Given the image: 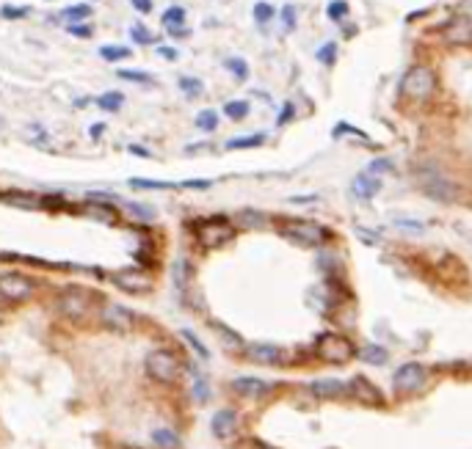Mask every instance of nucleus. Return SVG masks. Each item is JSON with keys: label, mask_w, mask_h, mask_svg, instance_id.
Listing matches in <instances>:
<instances>
[{"label": "nucleus", "mask_w": 472, "mask_h": 449, "mask_svg": "<svg viewBox=\"0 0 472 449\" xmlns=\"http://www.w3.org/2000/svg\"><path fill=\"white\" fill-rule=\"evenodd\" d=\"M415 180L420 185V190H423L428 199H433V201L450 204V201H456V196H459V185L450 180V174H447L439 163H423V166H417V169H415Z\"/></svg>", "instance_id": "nucleus-1"}, {"label": "nucleus", "mask_w": 472, "mask_h": 449, "mask_svg": "<svg viewBox=\"0 0 472 449\" xmlns=\"http://www.w3.org/2000/svg\"><path fill=\"white\" fill-rule=\"evenodd\" d=\"M436 72L425 64H412L403 78H401V97L406 99H415V102H428L433 94H436Z\"/></svg>", "instance_id": "nucleus-2"}, {"label": "nucleus", "mask_w": 472, "mask_h": 449, "mask_svg": "<svg viewBox=\"0 0 472 449\" xmlns=\"http://www.w3.org/2000/svg\"><path fill=\"white\" fill-rule=\"evenodd\" d=\"M279 234L284 240L296 243V245H304V248H315V245H324L329 240V229L315 221H307V218H284L279 224Z\"/></svg>", "instance_id": "nucleus-3"}, {"label": "nucleus", "mask_w": 472, "mask_h": 449, "mask_svg": "<svg viewBox=\"0 0 472 449\" xmlns=\"http://www.w3.org/2000/svg\"><path fill=\"white\" fill-rule=\"evenodd\" d=\"M144 364H146V375L158 383H174L183 372V364L172 350H152Z\"/></svg>", "instance_id": "nucleus-4"}, {"label": "nucleus", "mask_w": 472, "mask_h": 449, "mask_svg": "<svg viewBox=\"0 0 472 449\" xmlns=\"http://www.w3.org/2000/svg\"><path fill=\"white\" fill-rule=\"evenodd\" d=\"M232 237H235V226L224 215H213V218H204V221L196 224V240L204 248H218V245L230 243Z\"/></svg>", "instance_id": "nucleus-5"}, {"label": "nucleus", "mask_w": 472, "mask_h": 449, "mask_svg": "<svg viewBox=\"0 0 472 449\" xmlns=\"http://www.w3.org/2000/svg\"><path fill=\"white\" fill-rule=\"evenodd\" d=\"M315 353H318V359L326 361V364H348L356 356L354 345L345 336H340V334H321L318 342H315Z\"/></svg>", "instance_id": "nucleus-6"}, {"label": "nucleus", "mask_w": 472, "mask_h": 449, "mask_svg": "<svg viewBox=\"0 0 472 449\" xmlns=\"http://www.w3.org/2000/svg\"><path fill=\"white\" fill-rule=\"evenodd\" d=\"M425 380H428V369H425L423 364H417V361L401 364L395 369V375H392V386L398 392H420L425 386Z\"/></svg>", "instance_id": "nucleus-7"}, {"label": "nucleus", "mask_w": 472, "mask_h": 449, "mask_svg": "<svg viewBox=\"0 0 472 449\" xmlns=\"http://www.w3.org/2000/svg\"><path fill=\"white\" fill-rule=\"evenodd\" d=\"M36 284L25 273H3L0 276V298L6 301H28Z\"/></svg>", "instance_id": "nucleus-8"}, {"label": "nucleus", "mask_w": 472, "mask_h": 449, "mask_svg": "<svg viewBox=\"0 0 472 449\" xmlns=\"http://www.w3.org/2000/svg\"><path fill=\"white\" fill-rule=\"evenodd\" d=\"M111 278H113V284H116L119 290L133 292V295L152 290V276H146L144 270H119V273H113Z\"/></svg>", "instance_id": "nucleus-9"}, {"label": "nucleus", "mask_w": 472, "mask_h": 449, "mask_svg": "<svg viewBox=\"0 0 472 449\" xmlns=\"http://www.w3.org/2000/svg\"><path fill=\"white\" fill-rule=\"evenodd\" d=\"M246 356L263 366H282L287 361V353H284L279 345H268V342H257V345H249L246 348Z\"/></svg>", "instance_id": "nucleus-10"}, {"label": "nucleus", "mask_w": 472, "mask_h": 449, "mask_svg": "<svg viewBox=\"0 0 472 449\" xmlns=\"http://www.w3.org/2000/svg\"><path fill=\"white\" fill-rule=\"evenodd\" d=\"M381 177L376 174H370L368 169L365 171H359L354 180H351V196L354 199H359V201H370V199H376L378 193H381Z\"/></svg>", "instance_id": "nucleus-11"}, {"label": "nucleus", "mask_w": 472, "mask_h": 449, "mask_svg": "<svg viewBox=\"0 0 472 449\" xmlns=\"http://www.w3.org/2000/svg\"><path fill=\"white\" fill-rule=\"evenodd\" d=\"M102 322H105L108 328H113V331H127V328H133L136 315H133L130 309L119 306V304H105V306H102Z\"/></svg>", "instance_id": "nucleus-12"}, {"label": "nucleus", "mask_w": 472, "mask_h": 449, "mask_svg": "<svg viewBox=\"0 0 472 449\" xmlns=\"http://www.w3.org/2000/svg\"><path fill=\"white\" fill-rule=\"evenodd\" d=\"M186 17H188V14H186L183 6H169V8L163 11V20H160V22H163V28H166L174 39H183V36L190 34L188 28H186Z\"/></svg>", "instance_id": "nucleus-13"}, {"label": "nucleus", "mask_w": 472, "mask_h": 449, "mask_svg": "<svg viewBox=\"0 0 472 449\" xmlns=\"http://www.w3.org/2000/svg\"><path fill=\"white\" fill-rule=\"evenodd\" d=\"M445 39L450 45H472V17H456L445 28Z\"/></svg>", "instance_id": "nucleus-14"}, {"label": "nucleus", "mask_w": 472, "mask_h": 449, "mask_svg": "<svg viewBox=\"0 0 472 449\" xmlns=\"http://www.w3.org/2000/svg\"><path fill=\"white\" fill-rule=\"evenodd\" d=\"M348 392H351L362 405H381V400H384L381 392H378L368 378H354V380L348 383Z\"/></svg>", "instance_id": "nucleus-15"}, {"label": "nucleus", "mask_w": 472, "mask_h": 449, "mask_svg": "<svg viewBox=\"0 0 472 449\" xmlns=\"http://www.w3.org/2000/svg\"><path fill=\"white\" fill-rule=\"evenodd\" d=\"M210 427H213L216 439H230V436H235L237 413H235V411H230V408H221V411H216V413H213V422H210Z\"/></svg>", "instance_id": "nucleus-16"}, {"label": "nucleus", "mask_w": 472, "mask_h": 449, "mask_svg": "<svg viewBox=\"0 0 472 449\" xmlns=\"http://www.w3.org/2000/svg\"><path fill=\"white\" fill-rule=\"evenodd\" d=\"M86 292L83 290H78V287H69L64 295H61V309H64V315L69 317H83V312H86Z\"/></svg>", "instance_id": "nucleus-17"}, {"label": "nucleus", "mask_w": 472, "mask_h": 449, "mask_svg": "<svg viewBox=\"0 0 472 449\" xmlns=\"http://www.w3.org/2000/svg\"><path fill=\"white\" fill-rule=\"evenodd\" d=\"M232 389H235L237 394H243V397H263V394H268L274 386H271L268 380H260V378H235V380H232Z\"/></svg>", "instance_id": "nucleus-18"}, {"label": "nucleus", "mask_w": 472, "mask_h": 449, "mask_svg": "<svg viewBox=\"0 0 472 449\" xmlns=\"http://www.w3.org/2000/svg\"><path fill=\"white\" fill-rule=\"evenodd\" d=\"M251 17H254V22H257L260 28H265L268 22H274V20L279 17V11H277L268 0H257V3L251 6Z\"/></svg>", "instance_id": "nucleus-19"}, {"label": "nucleus", "mask_w": 472, "mask_h": 449, "mask_svg": "<svg viewBox=\"0 0 472 449\" xmlns=\"http://www.w3.org/2000/svg\"><path fill=\"white\" fill-rule=\"evenodd\" d=\"M312 392L318 394V397H342V394H348V386L345 383H340V380H315L312 383Z\"/></svg>", "instance_id": "nucleus-20"}, {"label": "nucleus", "mask_w": 472, "mask_h": 449, "mask_svg": "<svg viewBox=\"0 0 472 449\" xmlns=\"http://www.w3.org/2000/svg\"><path fill=\"white\" fill-rule=\"evenodd\" d=\"M92 17V6L89 3H75V6H67L61 11V20L69 22V25H78V22H86Z\"/></svg>", "instance_id": "nucleus-21"}, {"label": "nucleus", "mask_w": 472, "mask_h": 449, "mask_svg": "<svg viewBox=\"0 0 472 449\" xmlns=\"http://www.w3.org/2000/svg\"><path fill=\"white\" fill-rule=\"evenodd\" d=\"M249 113H251V102L249 99H230V102H224V116L230 122H243V119H249Z\"/></svg>", "instance_id": "nucleus-22"}, {"label": "nucleus", "mask_w": 472, "mask_h": 449, "mask_svg": "<svg viewBox=\"0 0 472 449\" xmlns=\"http://www.w3.org/2000/svg\"><path fill=\"white\" fill-rule=\"evenodd\" d=\"M265 143V133H254V135H240V138H230L224 143L227 152H235V149H257Z\"/></svg>", "instance_id": "nucleus-23"}, {"label": "nucleus", "mask_w": 472, "mask_h": 449, "mask_svg": "<svg viewBox=\"0 0 472 449\" xmlns=\"http://www.w3.org/2000/svg\"><path fill=\"white\" fill-rule=\"evenodd\" d=\"M359 359L365 361V364L381 366V364H387V361H389V353H387L381 345H376V342H368V345L359 350Z\"/></svg>", "instance_id": "nucleus-24"}, {"label": "nucleus", "mask_w": 472, "mask_h": 449, "mask_svg": "<svg viewBox=\"0 0 472 449\" xmlns=\"http://www.w3.org/2000/svg\"><path fill=\"white\" fill-rule=\"evenodd\" d=\"M122 105H125V94H122V91H108V94L97 97V108H99V111L116 113V111H122Z\"/></svg>", "instance_id": "nucleus-25"}, {"label": "nucleus", "mask_w": 472, "mask_h": 449, "mask_svg": "<svg viewBox=\"0 0 472 449\" xmlns=\"http://www.w3.org/2000/svg\"><path fill=\"white\" fill-rule=\"evenodd\" d=\"M337 52H340V47H337V42H324V45L315 50V61L321 64V66H326V69H331L334 64H337Z\"/></svg>", "instance_id": "nucleus-26"}, {"label": "nucleus", "mask_w": 472, "mask_h": 449, "mask_svg": "<svg viewBox=\"0 0 472 449\" xmlns=\"http://www.w3.org/2000/svg\"><path fill=\"white\" fill-rule=\"evenodd\" d=\"M224 69L235 78L237 83L249 80V64H246V58H240V55H230V58L224 61Z\"/></svg>", "instance_id": "nucleus-27"}, {"label": "nucleus", "mask_w": 472, "mask_h": 449, "mask_svg": "<svg viewBox=\"0 0 472 449\" xmlns=\"http://www.w3.org/2000/svg\"><path fill=\"white\" fill-rule=\"evenodd\" d=\"M172 278H174V287L180 290V292H186V287H188V278H190V265L188 259H174V268H172Z\"/></svg>", "instance_id": "nucleus-28"}, {"label": "nucleus", "mask_w": 472, "mask_h": 449, "mask_svg": "<svg viewBox=\"0 0 472 449\" xmlns=\"http://www.w3.org/2000/svg\"><path fill=\"white\" fill-rule=\"evenodd\" d=\"M196 130L202 133H216L218 130V113L213 108H204L196 113Z\"/></svg>", "instance_id": "nucleus-29"}, {"label": "nucleus", "mask_w": 472, "mask_h": 449, "mask_svg": "<svg viewBox=\"0 0 472 449\" xmlns=\"http://www.w3.org/2000/svg\"><path fill=\"white\" fill-rule=\"evenodd\" d=\"M86 213H89L92 218H97V221H102V224H113V221H116V210H113V207H108V201H102V204L89 201Z\"/></svg>", "instance_id": "nucleus-30"}, {"label": "nucleus", "mask_w": 472, "mask_h": 449, "mask_svg": "<svg viewBox=\"0 0 472 449\" xmlns=\"http://www.w3.org/2000/svg\"><path fill=\"white\" fill-rule=\"evenodd\" d=\"M180 91L186 94V99H199L202 94H204V83L199 80V78H190V75H183L180 80Z\"/></svg>", "instance_id": "nucleus-31"}, {"label": "nucleus", "mask_w": 472, "mask_h": 449, "mask_svg": "<svg viewBox=\"0 0 472 449\" xmlns=\"http://www.w3.org/2000/svg\"><path fill=\"white\" fill-rule=\"evenodd\" d=\"M237 224L246 229H263V226H268V215H263L257 210H243V213H237Z\"/></svg>", "instance_id": "nucleus-32"}, {"label": "nucleus", "mask_w": 472, "mask_h": 449, "mask_svg": "<svg viewBox=\"0 0 472 449\" xmlns=\"http://www.w3.org/2000/svg\"><path fill=\"white\" fill-rule=\"evenodd\" d=\"M152 441H155L158 447H163V449H174V447H180V436H177L174 430H169V427L152 430Z\"/></svg>", "instance_id": "nucleus-33"}, {"label": "nucleus", "mask_w": 472, "mask_h": 449, "mask_svg": "<svg viewBox=\"0 0 472 449\" xmlns=\"http://www.w3.org/2000/svg\"><path fill=\"white\" fill-rule=\"evenodd\" d=\"M279 20H282V31L284 34H293L298 28V8L293 3H284L279 8Z\"/></svg>", "instance_id": "nucleus-34"}, {"label": "nucleus", "mask_w": 472, "mask_h": 449, "mask_svg": "<svg viewBox=\"0 0 472 449\" xmlns=\"http://www.w3.org/2000/svg\"><path fill=\"white\" fill-rule=\"evenodd\" d=\"M99 55L108 61V64H119V61H125V58H130L133 55V50L130 47H116V45H105L99 47Z\"/></svg>", "instance_id": "nucleus-35"}, {"label": "nucleus", "mask_w": 472, "mask_h": 449, "mask_svg": "<svg viewBox=\"0 0 472 449\" xmlns=\"http://www.w3.org/2000/svg\"><path fill=\"white\" fill-rule=\"evenodd\" d=\"M180 336H183V339L188 342V348H190V350H193V353H196V356H199V359H202V361L210 359V350H207V348H204V345L199 342V336H196L193 331H188V328H183V331H180Z\"/></svg>", "instance_id": "nucleus-36"}, {"label": "nucleus", "mask_w": 472, "mask_h": 449, "mask_svg": "<svg viewBox=\"0 0 472 449\" xmlns=\"http://www.w3.org/2000/svg\"><path fill=\"white\" fill-rule=\"evenodd\" d=\"M326 17H329L331 22H345V17H348V3L345 0H331L329 6H326Z\"/></svg>", "instance_id": "nucleus-37"}, {"label": "nucleus", "mask_w": 472, "mask_h": 449, "mask_svg": "<svg viewBox=\"0 0 472 449\" xmlns=\"http://www.w3.org/2000/svg\"><path fill=\"white\" fill-rule=\"evenodd\" d=\"M127 213L133 215V218H139V221H155V207H149V204H136V201H130L127 204Z\"/></svg>", "instance_id": "nucleus-38"}, {"label": "nucleus", "mask_w": 472, "mask_h": 449, "mask_svg": "<svg viewBox=\"0 0 472 449\" xmlns=\"http://www.w3.org/2000/svg\"><path fill=\"white\" fill-rule=\"evenodd\" d=\"M345 135H354V138H368V135L362 133L359 127H354V124H348V122H337V124L331 127V138H345Z\"/></svg>", "instance_id": "nucleus-39"}, {"label": "nucleus", "mask_w": 472, "mask_h": 449, "mask_svg": "<svg viewBox=\"0 0 472 449\" xmlns=\"http://www.w3.org/2000/svg\"><path fill=\"white\" fill-rule=\"evenodd\" d=\"M119 78H122V80H130V83H141V86L152 83V75H149V72H141V69H119Z\"/></svg>", "instance_id": "nucleus-40"}, {"label": "nucleus", "mask_w": 472, "mask_h": 449, "mask_svg": "<svg viewBox=\"0 0 472 449\" xmlns=\"http://www.w3.org/2000/svg\"><path fill=\"white\" fill-rule=\"evenodd\" d=\"M368 171L376 174V177H381V174H392V171H395V163H392L389 157H376V160L368 166Z\"/></svg>", "instance_id": "nucleus-41"}, {"label": "nucleus", "mask_w": 472, "mask_h": 449, "mask_svg": "<svg viewBox=\"0 0 472 449\" xmlns=\"http://www.w3.org/2000/svg\"><path fill=\"white\" fill-rule=\"evenodd\" d=\"M133 187H146V190H172L177 187L174 182H158V180H130Z\"/></svg>", "instance_id": "nucleus-42"}, {"label": "nucleus", "mask_w": 472, "mask_h": 449, "mask_svg": "<svg viewBox=\"0 0 472 449\" xmlns=\"http://www.w3.org/2000/svg\"><path fill=\"white\" fill-rule=\"evenodd\" d=\"M193 397H196V403H207V397H210L207 380H204L202 375H196V378H193Z\"/></svg>", "instance_id": "nucleus-43"}, {"label": "nucleus", "mask_w": 472, "mask_h": 449, "mask_svg": "<svg viewBox=\"0 0 472 449\" xmlns=\"http://www.w3.org/2000/svg\"><path fill=\"white\" fill-rule=\"evenodd\" d=\"M130 39L139 42V45H152V42H155V36H152L144 25H133V28H130Z\"/></svg>", "instance_id": "nucleus-44"}, {"label": "nucleus", "mask_w": 472, "mask_h": 449, "mask_svg": "<svg viewBox=\"0 0 472 449\" xmlns=\"http://www.w3.org/2000/svg\"><path fill=\"white\" fill-rule=\"evenodd\" d=\"M293 119H296V105H293V102H284L279 116H277V127H287Z\"/></svg>", "instance_id": "nucleus-45"}, {"label": "nucleus", "mask_w": 472, "mask_h": 449, "mask_svg": "<svg viewBox=\"0 0 472 449\" xmlns=\"http://www.w3.org/2000/svg\"><path fill=\"white\" fill-rule=\"evenodd\" d=\"M3 199H6L8 204H17V207H25V210H36V207H39V201H36V199H28L25 193H22V196H3Z\"/></svg>", "instance_id": "nucleus-46"}, {"label": "nucleus", "mask_w": 472, "mask_h": 449, "mask_svg": "<svg viewBox=\"0 0 472 449\" xmlns=\"http://www.w3.org/2000/svg\"><path fill=\"white\" fill-rule=\"evenodd\" d=\"M28 11H31V8H25V6H20V8H17V6H3L0 14H3L6 20H22V17H28Z\"/></svg>", "instance_id": "nucleus-47"}, {"label": "nucleus", "mask_w": 472, "mask_h": 449, "mask_svg": "<svg viewBox=\"0 0 472 449\" xmlns=\"http://www.w3.org/2000/svg\"><path fill=\"white\" fill-rule=\"evenodd\" d=\"M130 6H133L139 14H149L152 6H155V0H130Z\"/></svg>", "instance_id": "nucleus-48"}, {"label": "nucleus", "mask_w": 472, "mask_h": 449, "mask_svg": "<svg viewBox=\"0 0 472 449\" xmlns=\"http://www.w3.org/2000/svg\"><path fill=\"white\" fill-rule=\"evenodd\" d=\"M69 34H75V36H81V39H89V36H92V28H89V25H69Z\"/></svg>", "instance_id": "nucleus-49"}, {"label": "nucleus", "mask_w": 472, "mask_h": 449, "mask_svg": "<svg viewBox=\"0 0 472 449\" xmlns=\"http://www.w3.org/2000/svg\"><path fill=\"white\" fill-rule=\"evenodd\" d=\"M213 182L210 180H188V182H183V187H196V190H204V187H210Z\"/></svg>", "instance_id": "nucleus-50"}, {"label": "nucleus", "mask_w": 472, "mask_h": 449, "mask_svg": "<svg viewBox=\"0 0 472 449\" xmlns=\"http://www.w3.org/2000/svg\"><path fill=\"white\" fill-rule=\"evenodd\" d=\"M395 226H401V229H415V231H423V229H425V226L417 224V221H403V218H398V221H395Z\"/></svg>", "instance_id": "nucleus-51"}, {"label": "nucleus", "mask_w": 472, "mask_h": 449, "mask_svg": "<svg viewBox=\"0 0 472 449\" xmlns=\"http://www.w3.org/2000/svg\"><path fill=\"white\" fill-rule=\"evenodd\" d=\"M127 152H133L136 157H152V152H149V149H144V146H139V143H130V146H127Z\"/></svg>", "instance_id": "nucleus-52"}, {"label": "nucleus", "mask_w": 472, "mask_h": 449, "mask_svg": "<svg viewBox=\"0 0 472 449\" xmlns=\"http://www.w3.org/2000/svg\"><path fill=\"white\" fill-rule=\"evenodd\" d=\"M158 52H160L163 58H169V61H177V55H180L174 47H158Z\"/></svg>", "instance_id": "nucleus-53"}, {"label": "nucleus", "mask_w": 472, "mask_h": 449, "mask_svg": "<svg viewBox=\"0 0 472 449\" xmlns=\"http://www.w3.org/2000/svg\"><path fill=\"white\" fill-rule=\"evenodd\" d=\"M102 133H105V124H95V127H92V138H95V141H97V138H99V135H102Z\"/></svg>", "instance_id": "nucleus-54"}, {"label": "nucleus", "mask_w": 472, "mask_h": 449, "mask_svg": "<svg viewBox=\"0 0 472 449\" xmlns=\"http://www.w3.org/2000/svg\"><path fill=\"white\" fill-rule=\"evenodd\" d=\"M257 447H260V449H268V447H263V444H257Z\"/></svg>", "instance_id": "nucleus-55"}, {"label": "nucleus", "mask_w": 472, "mask_h": 449, "mask_svg": "<svg viewBox=\"0 0 472 449\" xmlns=\"http://www.w3.org/2000/svg\"><path fill=\"white\" fill-rule=\"evenodd\" d=\"M0 127H3V119H0Z\"/></svg>", "instance_id": "nucleus-56"}]
</instances>
